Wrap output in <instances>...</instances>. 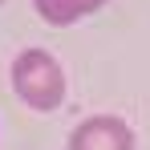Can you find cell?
<instances>
[{"mask_svg":"<svg viewBox=\"0 0 150 150\" xmlns=\"http://www.w3.org/2000/svg\"><path fill=\"white\" fill-rule=\"evenodd\" d=\"M12 85H16V93L33 110H57L61 98H65V73H61V65L49 53H41V49H28V53L16 57Z\"/></svg>","mask_w":150,"mask_h":150,"instance_id":"6da1fadb","label":"cell"},{"mask_svg":"<svg viewBox=\"0 0 150 150\" xmlns=\"http://www.w3.org/2000/svg\"><path fill=\"white\" fill-rule=\"evenodd\" d=\"M69 150H134V134L122 118H89L73 130Z\"/></svg>","mask_w":150,"mask_h":150,"instance_id":"7a4b0ae2","label":"cell"},{"mask_svg":"<svg viewBox=\"0 0 150 150\" xmlns=\"http://www.w3.org/2000/svg\"><path fill=\"white\" fill-rule=\"evenodd\" d=\"M101 4H105V0H37V12H41L49 25H69L77 16L101 8Z\"/></svg>","mask_w":150,"mask_h":150,"instance_id":"3957f363","label":"cell"}]
</instances>
